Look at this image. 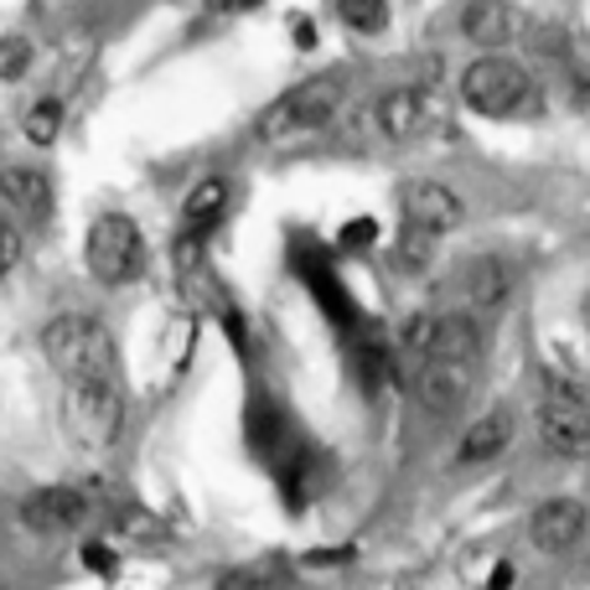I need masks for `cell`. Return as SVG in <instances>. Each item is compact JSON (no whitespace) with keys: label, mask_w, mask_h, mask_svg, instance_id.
Wrapping results in <instances>:
<instances>
[{"label":"cell","mask_w":590,"mask_h":590,"mask_svg":"<svg viewBox=\"0 0 590 590\" xmlns=\"http://www.w3.org/2000/svg\"><path fill=\"white\" fill-rule=\"evenodd\" d=\"M590 529V512L586 503H575V497H550V503H539L529 518V539L539 544L544 554H565L575 550Z\"/></svg>","instance_id":"10"},{"label":"cell","mask_w":590,"mask_h":590,"mask_svg":"<svg viewBox=\"0 0 590 590\" xmlns=\"http://www.w3.org/2000/svg\"><path fill=\"white\" fill-rule=\"evenodd\" d=\"M83 259H88V275L104 285H125L145 270V238L140 223L125 213H104L94 217V228L83 238Z\"/></svg>","instance_id":"5"},{"label":"cell","mask_w":590,"mask_h":590,"mask_svg":"<svg viewBox=\"0 0 590 590\" xmlns=\"http://www.w3.org/2000/svg\"><path fill=\"white\" fill-rule=\"evenodd\" d=\"M16 259H21V234L5 223V217H0V280L16 270Z\"/></svg>","instance_id":"23"},{"label":"cell","mask_w":590,"mask_h":590,"mask_svg":"<svg viewBox=\"0 0 590 590\" xmlns=\"http://www.w3.org/2000/svg\"><path fill=\"white\" fill-rule=\"evenodd\" d=\"M42 353L47 363L58 368L68 384H79V378H109L115 368V342H109V327L98 321V316H52L47 327H42Z\"/></svg>","instance_id":"2"},{"label":"cell","mask_w":590,"mask_h":590,"mask_svg":"<svg viewBox=\"0 0 590 590\" xmlns=\"http://www.w3.org/2000/svg\"><path fill=\"white\" fill-rule=\"evenodd\" d=\"M399 213H404V228H414V234H451L456 223H461V197L446 187V181H404L399 187Z\"/></svg>","instance_id":"7"},{"label":"cell","mask_w":590,"mask_h":590,"mask_svg":"<svg viewBox=\"0 0 590 590\" xmlns=\"http://www.w3.org/2000/svg\"><path fill=\"white\" fill-rule=\"evenodd\" d=\"M482 327H476V316L467 311H446L430 321V347H425V363H461V368H476V357H482Z\"/></svg>","instance_id":"11"},{"label":"cell","mask_w":590,"mask_h":590,"mask_svg":"<svg viewBox=\"0 0 590 590\" xmlns=\"http://www.w3.org/2000/svg\"><path fill=\"white\" fill-rule=\"evenodd\" d=\"M83 565L94 575H115V550L109 544H83Z\"/></svg>","instance_id":"24"},{"label":"cell","mask_w":590,"mask_h":590,"mask_svg":"<svg viewBox=\"0 0 590 590\" xmlns=\"http://www.w3.org/2000/svg\"><path fill=\"white\" fill-rule=\"evenodd\" d=\"M285 575L270 570V565H238V570H223L213 590H280Z\"/></svg>","instance_id":"20"},{"label":"cell","mask_w":590,"mask_h":590,"mask_svg":"<svg viewBox=\"0 0 590 590\" xmlns=\"http://www.w3.org/2000/svg\"><path fill=\"white\" fill-rule=\"evenodd\" d=\"M228 213V181L223 177H208V181H197L192 192H187V202H181V223L187 228H213L217 217Z\"/></svg>","instance_id":"17"},{"label":"cell","mask_w":590,"mask_h":590,"mask_svg":"<svg viewBox=\"0 0 590 590\" xmlns=\"http://www.w3.org/2000/svg\"><path fill=\"white\" fill-rule=\"evenodd\" d=\"M119 425H125V404L109 378H79L62 393V430L73 435L83 451H109Z\"/></svg>","instance_id":"3"},{"label":"cell","mask_w":590,"mask_h":590,"mask_svg":"<svg viewBox=\"0 0 590 590\" xmlns=\"http://www.w3.org/2000/svg\"><path fill=\"white\" fill-rule=\"evenodd\" d=\"M476 389V368H461V363H425L420 378H414V393L430 414H451L461 410Z\"/></svg>","instance_id":"13"},{"label":"cell","mask_w":590,"mask_h":590,"mask_svg":"<svg viewBox=\"0 0 590 590\" xmlns=\"http://www.w3.org/2000/svg\"><path fill=\"white\" fill-rule=\"evenodd\" d=\"M32 73V42L26 37H0V83H16Z\"/></svg>","instance_id":"22"},{"label":"cell","mask_w":590,"mask_h":590,"mask_svg":"<svg viewBox=\"0 0 590 590\" xmlns=\"http://www.w3.org/2000/svg\"><path fill=\"white\" fill-rule=\"evenodd\" d=\"M337 16L347 21L353 32L374 37V32H384V26H389V5H378V0H342V5H337Z\"/></svg>","instance_id":"19"},{"label":"cell","mask_w":590,"mask_h":590,"mask_svg":"<svg viewBox=\"0 0 590 590\" xmlns=\"http://www.w3.org/2000/svg\"><path fill=\"white\" fill-rule=\"evenodd\" d=\"M539 435H544V446H550L554 456L586 461L590 456V404L580 393L554 384V389L544 393V404H539Z\"/></svg>","instance_id":"6"},{"label":"cell","mask_w":590,"mask_h":590,"mask_svg":"<svg viewBox=\"0 0 590 590\" xmlns=\"http://www.w3.org/2000/svg\"><path fill=\"white\" fill-rule=\"evenodd\" d=\"M508 586H512V565H497L492 580H487V590H508Z\"/></svg>","instance_id":"26"},{"label":"cell","mask_w":590,"mask_h":590,"mask_svg":"<svg viewBox=\"0 0 590 590\" xmlns=\"http://www.w3.org/2000/svg\"><path fill=\"white\" fill-rule=\"evenodd\" d=\"M21 130H26L32 145H52L58 130H62V98H52V94L32 98V104H26V115H21Z\"/></svg>","instance_id":"18"},{"label":"cell","mask_w":590,"mask_h":590,"mask_svg":"<svg viewBox=\"0 0 590 590\" xmlns=\"http://www.w3.org/2000/svg\"><path fill=\"white\" fill-rule=\"evenodd\" d=\"M512 446V414L508 410H487L482 420H472L467 425V435H461V451H456V467H487V461H497V456Z\"/></svg>","instance_id":"14"},{"label":"cell","mask_w":590,"mask_h":590,"mask_svg":"<svg viewBox=\"0 0 590 590\" xmlns=\"http://www.w3.org/2000/svg\"><path fill=\"white\" fill-rule=\"evenodd\" d=\"M456 295H461V306H467V316L472 311H497L503 300L512 295V270L503 264V259H472V264H461V275H456Z\"/></svg>","instance_id":"12"},{"label":"cell","mask_w":590,"mask_h":590,"mask_svg":"<svg viewBox=\"0 0 590 590\" xmlns=\"http://www.w3.org/2000/svg\"><path fill=\"white\" fill-rule=\"evenodd\" d=\"M435 244H440V238H430V234H414V228H404V234H399V244H393V259H399L404 270H425V264H430V259H435Z\"/></svg>","instance_id":"21"},{"label":"cell","mask_w":590,"mask_h":590,"mask_svg":"<svg viewBox=\"0 0 590 590\" xmlns=\"http://www.w3.org/2000/svg\"><path fill=\"white\" fill-rule=\"evenodd\" d=\"M461 37H472L476 47H497L503 52L518 37V11L503 5V0H476V5L461 11Z\"/></svg>","instance_id":"15"},{"label":"cell","mask_w":590,"mask_h":590,"mask_svg":"<svg viewBox=\"0 0 590 590\" xmlns=\"http://www.w3.org/2000/svg\"><path fill=\"white\" fill-rule=\"evenodd\" d=\"M0 197H5V208H16L32 223H42V217L52 213V181L42 177V172H32V166H5L0 172Z\"/></svg>","instance_id":"16"},{"label":"cell","mask_w":590,"mask_h":590,"mask_svg":"<svg viewBox=\"0 0 590 590\" xmlns=\"http://www.w3.org/2000/svg\"><path fill=\"white\" fill-rule=\"evenodd\" d=\"M533 94V79L529 68L518 58H503V52H487L476 58L467 73H461V104L472 115H487V119H503V115H518Z\"/></svg>","instance_id":"4"},{"label":"cell","mask_w":590,"mask_h":590,"mask_svg":"<svg viewBox=\"0 0 590 590\" xmlns=\"http://www.w3.org/2000/svg\"><path fill=\"white\" fill-rule=\"evenodd\" d=\"M94 512V497L83 487H37L21 503V523L32 533H79Z\"/></svg>","instance_id":"8"},{"label":"cell","mask_w":590,"mask_h":590,"mask_svg":"<svg viewBox=\"0 0 590 590\" xmlns=\"http://www.w3.org/2000/svg\"><path fill=\"white\" fill-rule=\"evenodd\" d=\"M368 238H378V223H374V217H353V223L342 228V244H353V249H363Z\"/></svg>","instance_id":"25"},{"label":"cell","mask_w":590,"mask_h":590,"mask_svg":"<svg viewBox=\"0 0 590 590\" xmlns=\"http://www.w3.org/2000/svg\"><path fill=\"white\" fill-rule=\"evenodd\" d=\"M368 119H374V130L384 140L404 145V140H414L425 125H430V94H425V88H414V83H399V88H389V94L374 98Z\"/></svg>","instance_id":"9"},{"label":"cell","mask_w":590,"mask_h":590,"mask_svg":"<svg viewBox=\"0 0 590 590\" xmlns=\"http://www.w3.org/2000/svg\"><path fill=\"white\" fill-rule=\"evenodd\" d=\"M342 98H347V88H342L337 73L300 79L295 88H285V94L259 115V125H255L259 145H295V140L327 130V125L337 119V109H342Z\"/></svg>","instance_id":"1"}]
</instances>
